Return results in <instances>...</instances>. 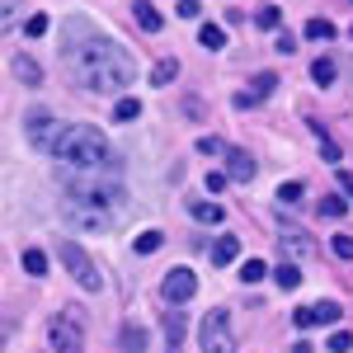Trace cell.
<instances>
[{
    "instance_id": "cell-14",
    "label": "cell",
    "mask_w": 353,
    "mask_h": 353,
    "mask_svg": "<svg viewBox=\"0 0 353 353\" xmlns=\"http://www.w3.org/2000/svg\"><path fill=\"white\" fill-rule=\"evenodd\" d=\"M236 254H241V241H236V236H221V241L212 245V264H236Z\"/></svg>"
},
{
    "instance_id": "cell-22",
    "label": "cell",
    "mask_w": 353,
    "mask_h": 353,
    "mask_svg": "<svg viewBox=\"0 0 353 353\" xmlns=\"http://www.w3.org/2000/svg\"><path fill=\"white\" fill-rule=\"evenodd\" d=\"M161 245H165V236H161V231H141V236L132 241V250H137V254H156Z\"/></svg>"
},
{
    "instance_id": "cell-2",
    "label": "cell",
    "mask_w": 353,
    "mask_h": 353,
    "mask_svg": "<svg viewBox=\"0 0 353 353\" xmlns=\"http://www.w3.org/2000/svg\"><path fill=\"white\" fill-rule=\"evenodd\" d=\"M61 212H66L71 226L104 236L113 226H123V217H128V189L109 184V174H71Z\"/></svg>"
},
{
    "instance_id": "cell-43",
    "label": "cell",
    "mask_w": 353,
    "mask_h": 353,
    "mask_svg": "<svg viewBox=\"0 0 353 353\" xmlns=\"http://www.w3.org/2000/svg\"><path fill=\"white\" fill-rule=\"evenodd\" d=\"M349 38H353V28H349Z\"/></svg>"
},
{
    "instance_id": "cell-26",
    "label": "cell",
    "mask_w": 353,
    "mask_h": 353,
    "mask_svg": "<svg viewBox=\"0 0 353 353\" xmlns=\"http://www.w3.org/2000/svg\"><path fill=\"white\" fill-rule=\"evenodd\" d=\"M273 278H278V288H288V292H292V288H297L301 283V273H297V264H283V269H269Z\"/></svg>"
},
{
    "instance_id": "cell-25",
    "label": "cell",
    "mask_w": 353,
    "mask_h": 353,
    "mask_svg": "<svg viewBox=\"0 0 353 353\" xmlns=\"http://www.w3.org/2000/svg\"><path fill=\"white\" fill-rule=\"evenodd\" d=\"M254 24H259V28H278V24H283V10H278V5H259Z\"/></svg>"
},
{
    "instance_id": "cell-18",
    "label": "cell",
    "mask_w": 353,
    "mask_h": 353,
    "mask_svg": "<svg viewBox=\"0 0 353 353\" xmlns=\"http://www.w3.org/2000/svg\"><path fill=\"white\" fill-rule=\"evenodd\" d=\"M273 90H278V76H273V71H264V76H254V90H250V104H254V99H269Z\"/></svg>"
},
{
    "instance_id": "cell-41",
    "label": "cell",
    "mask_w": 353,
    "mask_h": 353,
    "mask_svg": "<svg viewBox=\"0 0 353 353\" xmlns=\"http://www.w3.org/2000/svg\"><path fill=\"white\" fill-rule=\"evenodd\" d=\"M5 339H10V325H0V344H5Z\"/></svg>"
},
{
    "instance_id": "cell-23",
    "label": "cell",
    "mask_w": 353,
    "mask_h": 353,
    "mask_svg": "<svg viewBox=\"0 0 353 353\" xmlns=\"http://www.w3.org/2000/svg\"><path fill=\"white\" fill-rule=\"evenodd\" d=\"M24 273L43 278V273H48V254H43V250H24Z\"/></svg>"
},
{
    "instance_id": "cell-1",
    "label": "cell",
    "mask_w": 353,
    "mask_h": 353,
    "mask_svg": "<svg viewBox=\"0 0 353 353\" xmlns=\"http://www.w3.org/2000/svg\"><path fill=\"white\" fill-rule=\"evenodd\" d=\"M66 66H71L76 85H85L90 94H113V90L132 85V76H137L132 57L123 52L113 38H99L85 19L66 24Z\"/></svg>"
},
{
    "instance_id": "cell-28",
    "label": "cell",
    "mask_w": 353,
    "mask_h": 353,
    "mask_svg": "<svg viewBox=\"0 0 353 353\" xmlns=\"http://www.w3.org/2000/svg\"><path fill=\"white\" fill-rule=\"evenodd\" d=\"M48 28H52V19H48V14H28V19H24V33H28V38H43Z\"/></svg>"
},
{
    "instance_id": "cell-33",
    "label": "cell",
    "mask_w": 353,
    "mask_h": 353,
    "mask_svg": "<svg viewBox=\"0 0 353 353\" xmlns=\"http://www.w3.org/2000/svg\"><path fill=\"white\" fill-rule=\"evenodd\" d=\"M174 71H179L174 61H161V66L151 71V81H156V85H170V81H174Z\"/></svg>"
},
{
    "instance_id": "cell-21",
    "label": "cell",
    "mask_w": 353,
    "mask_h": 353,
    "mask_svg": "<svg viewBox=\"0 0 353 353\" xmlns=\"http://www.w3.org/2000/svg\"><path fill=\"white\" fill-rule=\"evenodd\" d=\"M19 10H24L19 0H0V33H10V28L19 24Z\"/></svg>"
},
{
    "instance_id": "cell-24",
    "label": "cell",
    "mask_w": 353,
    "mask_h": 353,
    "mask_svg": "<svg viewBox=\"0 0 353 353\" xmlns=\"http://www.w3.org/2000/svg\"><path fill=\"white\" fill-rule=\"evenodd\" d=\"M306 38H311V43H330V38H334V24H330V19H311V24H306Z\"/></svg>"
},
{
    "instance_id": "cell-9",
    "label": "cell",
    "mask_w": 353,
    "mask_h": 353,
    "mask_svg": "<svg viewBox=\"0 0 353 353\" xmlns=\"http://www.w3.org/2000/svg\"><path fill=\"white\" fill-rule=\"evenodd\" d=\"M52 137H57V118L52 113H28V141L38 146V151H52Z\"/></svg>"
},
{
    "instance_id": "cell-37",
    "label": "cell",
    "mask_w": 353,
    "mask_h": 353,
    "mask_svg": "<svg viewBox=\"0 0 353 353\" xmlns=\"http://www.w3.org/2000/svg\"><path fill=\"white\" fill-rule=\"evenodd\" d=\"M226 184H231V179H226L221 170H212V174H208V193H226Z\"/></svg>"
},
{
    "instance_id": "cell-8",
    "label": "cell",
    "mask_w": 353,
    "mask_h": 353,
    "mask_svg": "<svg viewBox=\"0 0 353 353\" xmlns=\"http://www.w3.org/2000/svg\"><path fill=\"white\" fill-rule=\"evenodd\" d=\"M161 292H165V301H170V306L189 301L193 292H198V273L184 269V264H179V269H170V273H165V283H161Z\"/></svg>"
},
{
    "instance_id": "cell-19",
    "label": "cell",
    "mask_w": 353,
    "mask_h": 353,
    "mask_svg": "<svg viewBox=\"0 0 353 353\" xmlns=\"http://www.w3.org/2000/svg\"><path fill=\"white\" fill-rule=\"evenodd\" d=\"M311 132L321 137V151H325V161L334 165V161H344V156H339V146H334V137L325 132V123H311Z\"/></svg>"
},
{
    "instance_id": "cell-12",
    "label": "cell",
    "mask_w": 353,
    "mask_h": 353,
    "mask_svg": "<svg viewBox=\"0 0 353 353\" xmlns=\"http://www.w3.org/2000/svg\"><path fill=\"white\" fill-rule=\"evenodd\" d=\"M189 212H193V221H203V226H217L221 221V203H212V198H193Z\"/></svg>"
},
{
    "instance_id": "cell-7",
    "label": "cell",
    "mask_w": 353,
    "mask_h": 353,
    "mask_svg": "<svg viewBox=\"0 0 353 353\" xmlns=\"http://www.w3.org/2000/svg\"><path fill=\"white\" fill-rule=\"evenodd\" d=\"M339 301H311V306H297L292 311V325L297 330H316V325H339Z\"/></svg>"
},
{
    "instance_id": "cell-38",
    "label": "cell",
    "mask_w": 353,
    "mask_h": 353,
    "mask_svg": "<svg viewBox=\"0 0 353 353\" xmlns=\"http://www.w3.org/2000/svg\"><path fill=\"white\" fill-rule=\"evenodd\" d=\"M198 151H203V156H217V151H226V146H221V137H203Z\"/></svg>"
},
{
    "instance_id": "cell-40",
    "label": "cell",
    "mask_w": 353,
    "mask_h": 353,
    "mask_svg": "<svg viewBox=\"0 0 353 353\" xmlns=\"http://www.w3.org/2000/svg\"><path fill=\"white\" fill-rule=\"evenodd\" d=\"M334 179H339V189H344V193H349V198H353V174H349V170H339Z\"/></svg>"
},
{
    "instance_id": "cell-30",
    "label": "cell",
    "mask_w": 353,
    "mask_h": 353,
    "mask_svg": "<svg viewBox=\"0 0 353 353\" xmlns=\"http://www.w3.org/2000/svg\"><path fill=\"white\" fill-rule=\"evenodd\" d=\"M137 113H141V104H137V99H118V109H113V118H118V123H132Z\"/></svg>"
},
{
    "instance_id": "cell-27",
    "label": "cell",
    "mask_w": 353,
    "mask_h": 353,
    "mask_svg": "<svg viewBox=\"0 0 353 353\" xmlns=\"http://www.w3.org/2000/svg\"><path fill=\"white\" fill-rule=\"evenodd\" d=\"M344 212H349V198H325L321 203V217H330V221H339Z\"/></svg>"
},
{
    "instance_id": "cell-5",
    "label": "cell",
    "mask_w": 353,
    "mask_h": 353,
    "mask_svg": "<svg viewBox=\"0 0 353 353\" xmlns=\"http://www.w3.org/2000/svg\"><path fill=\"white\" fill-rule=\"evenodd\" d=\"M203 353H236V334L226 311H208L203 316Z\"/></svg>"
},
{
    "instance_id": "cell-20",
    "label": "cell",
    "mask_w": 353,
    "mask_h": 353,
    "mask_svg": "<svg viewBox=\"0 0 353 353\" xmlns=\"http://www.w3.org/2000/svg\"><path fill=\"white\" fill-rule=\"evenodd\" d=\"M269 278V264L264 259H245L241 264V283H264Z\"/></svg>"
},
{
    "instance_id": "cell-11",
    "label": "cell",
    "mask_w": 353,
    "mask_h": 353,
    "mask_svg": "<svg viewBox=\"0 0 353 353\" xmlns=\"http://www.w3.org/2000/svg\"><path fill=\"white\" fill-rule=\"evenodd\" d=\"M132 14H137V24L146 28V33H161V28H165L161 10H156V5H151V0H137V5H132Z\"/></svg>"
},
{
    "instance_id": "cell-32",
    "label": "cell",
    "mask_w": 353,
    "mask_h": 353,
    "mask_svg": "<svg viewBox=\"0 0 353 353\" xmlns=\"http://www.w3.org/2000/svg\"><path fill=\"white\" fill-rule=\"evenodd\" d=\"M141 344H146V334H141L137 325H128V330H123V349H128V353H137Z\"/></svg>"
},
{
    "instance_id": "cell-36",
    "label": "cell",
    "mask_w": 353,
    "mask_h": 353,
    "mask_svg": "<svg viewBox=\"0 0 353 353\" xmlns=\"http://www.w3.org/2000/svg\"><path fill=\"white\" fill-rule=\"evenodd\" d=\"M174 14H179V19H198V14H203V5H198V0H179V10H174Z\"/></svg>"
},
{
    "instance_id": "cell-10",
    "label": "cell",
    "mask_w": 353,
    "mask_h": 353,
    "mask_svg": "<svg viewBox=\"0 0 353 353\" xmlns=\"http://www.w3.org/2000/svg\"><path fill=\"white\" fill-rule=\"evenodd\" d=\"M254 156L250 151H241V146H226V179H241V184H250L254 179Z\"/></svg>"
},
{
    "instance_id": "cell-4",
    "label": "cell",
    "mask_w": 353,
    "mask_h": 353,
    "mask_svg": "<svg viewBox=\"0 0 353 353\" xmlns=\"http://www.w3.org/2000/svg\"><path fill=\"white\" fill-rule=\"evenodd\" d=\"M57 259H61V269L71 273L85 292H99V288H104V273L94 269V259H90L76 241H61V245H57Z\"/></svg>"
},
{
    "instance_id": "cell-3",
    "label": "cell",
    "mask_w": 353,
    "mask_h": 353,
    "mask_svg": "<svg viewBox=\"0 0 353 353\" xmlns=\"http://www.w3.org/2000/svg\"><path fill=\"white\" fill-rule=\"evenodd\" d=\"M52 156L71 174H118V151H113L104 132L99 128H90V123H66V128H57L52 137Z\"/></svg>"
},
{
    "instance_id": "cell-13",
    "label": "cell",
    "mask_w": 353,
    "mask_h": 353,
    "mask_svg": "<svg viewBox=\"0 0 353 353\" xmlns=\"http://www.w3.org/2000/svg\"><path fill=\"white\" fill-rule=\"evenodd\" d=\"M165 334H170V349L165 353H184V316L179 311H165Z\"/></svg>"
},
{
    "instance_id": "cell-16",
    "label": "cell",
    "mask_w": 353,
    "mask_h": 353,
    "mask_svg": "<svg viewBox=\"0 0 353 353\" xmlns=\"http://www.w3.org/2000/svg\"><path fill=\"white\" fill-rule=\"evenodd\" d=\"M334 76H339V66H334L330 57H316V61H311V81L316 85H334Z\"/></svg>"
},
{
    "instance_id": "cell-34",
    "label": "cell",
    "mask_w": 353,
    "mask_h": 353,
    "mask_svg": "<svg viewBox=\"0 0 353 353\" xmlns=\"http://www.w3.org/2000/svg\"><path fill=\"white\" fill-rule=\"evenodd\" d=\"M330 250H334L339 259H353V236H334V241H330Z\"/></svg>"
},
{
    "instance_id": "cell-17",
    "label": "cell",
    "mask_w": 353,
    "mask_h": 353,
    "mask_svg": "<svg viewBox=\"0 0 353 353\" xmlns=\"http://www.w3.org/2000/svg\"><path fill=\"white\" fill-rule=\"evenodd\" d=\"M198 43H203V48H212V52H217V48H226V33H221V24H203V28H198Z\"/></svg>"
},
{
    "instance_id": "cell-42",
    "label": "cell",
    "mask_w": 353,
    "mask_h": 353,
    "mask_svg": "<svg viewBox=\"0 0 353 353\" xmlns=\"http://www.w3.org/2000/svg\"><path fill=\"white\" fill-rule=\"evenodd\" d=\"M297 353H311V344H297Z\"/></svg>"
},
{
    "instance_id": "cell-6",
    "label": "cell",
    "mask_w": 353,
    "mask_h": 353,
    "mask_svg": "<svg viewBox=\"0 0 353 353\" xmlns=\"http://www.w3.org/2000/svg\"><path fill=\"white\" fill-rule=\"evenodd\" d=\"M48 344H52V353H85V330L71 316H52L48 321Z\"/></svg>"
},
{
    "instance_id": "cell-31",
    "label": "cell",
    "mask_w": 353,
    "mask_h": 353,
    "mask_svg": "<svg viewBox=\"0 0 353 353\" xmlns=\"http://www.w3.org/2000/svg\"><path fill=\"white\" fill-rule=\"evenodd\" d=\"M353 349V334L349 330H334V334H330V353H349Z\"/></svg>"
},
{
    "instance_id": "cell-35",
    "label": "cell",
    "mask_w": 353,
    "mask_h": 353,
    "mask_svg": "<svg viewBox=\"0 0 353 353\" xmlns=\"http://www.w3.org/2000/svg\"><path fill=\"white\" fill-rule=\"evenodd\" d=\"M283 245H288V250H292V254H306V250H311V241H306V236H283Z\"/></svg>"
},
{
    "instance_id": "cell-15",
    "label": "cell",
    "mask_w": 353,
    "mask_h": 353,
    "mask_svg": "<svg viewBox=\"0 0 353 353\" xmlns=\"http://www.w3.org/2000/svg\"><path fill=\"white\" fill-rule=\"evenodd\" d=\"M14 76H19L24 85H38L43 81V66H38L33 57H14Z\"/></svg>"
},
{
    "instance_id": "cell-29",
    "label": "cell",
    "mask_w": 353,
    "mask_h": 353,
    "mask_svg": "<svg viewBox=\"0 0 353 353\" xmlns=\"http://www.w3.org/2000/svg\"><path fill=\"white\" fill-rule=\"evenodd\" d=\"M301 184H283V189H278V203H283V208H301Z\"/></svg>"
},
{
    "instance_id": "cell-39",
    "label": "cell",
    "mask_w": 353,
    "mask_h": 353,
    "mask_svg": "<svg viewBox=\"0 0 353 353\" xmlns=\"http://www.w3.org/2000/svg\"><path fill=\"white\" fill-rule=\"evenodd\" d=\"M278 52H297V38L292 33H278Z\"/></svg>"
}]
</instances>
